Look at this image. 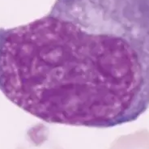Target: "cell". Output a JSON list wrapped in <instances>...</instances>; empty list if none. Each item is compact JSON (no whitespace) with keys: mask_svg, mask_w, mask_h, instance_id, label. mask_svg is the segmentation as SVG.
<instances>
[{"mask_svg":"<svg viewBox=\"0 0 149 149\" xmlns=\"http://www.w3.org/2000/svg\"><path fill=\"white\" fill-rule=\"evenodd\" d=\"M25 139V143L16 149H63L49 138L47 128L41 124L31 127Z\"/></svg>","mask_w":149,"mask_h":149,"instance_id":"7a4b0ae2","label":"cell"},{"mask_svg":"<svg viewBox=\"0 0 149 149\" xmlns=\"http://www.w3.org/2000/svg\"><path fill=\"white\" fill-rule=\"evenodd\" d=\"M0 92L43 122L109 128L149 108V0H56L0 29Z\"/></svg>","mask_w":149,"mask_h":149,"instance_id":"6da1fadb","label":"cell"},{"mask_svg":"<svg viewBox=\"0 0 149 149\" xmlns=\"http://www.w3.org/2000/svg\"><path fill=\"white\" fill-rule=\"evenodd\" d=\"M109 149H149V130H137L123 135L112 143Z\"/></svg>","mask_w":149,"mask_h":149,"instance_id":"3957f363","label":"cell"}]
</instances>
